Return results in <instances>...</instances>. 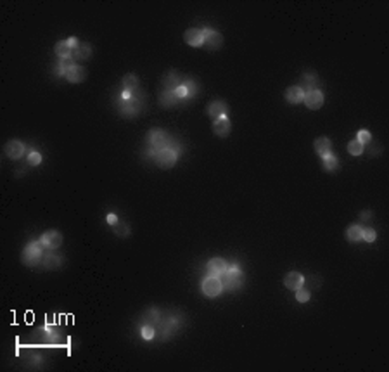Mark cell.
Here are the masks:
<instances>
[{
    "mask_svg": "<svg viewBox=\"0 0 389 372\" xmlns=\"http://www.w3.org/2000/svg\"><path fill=\"white\" fill-rule=\"evenodd\" d=\"M144 104V94L140 90H125L121 88L116 97V108H118L119 114L125 116V118H132V116H137L142 109Z\"/></svg>",
    "mask_w": 389,
    "mask_h": 372,
    "instance_id": "cell-1",
    "label": "cell"
},
{
    "mask_svg": "<svg viewBox=\"0 0 389 372\" xmlns=\"http://www.w3.org/2000/svg\"><path fill=\"white\" fill-rule=\"evenodd\" d=\"M177 144L178 141L173 139L168 132H165L163 128H152V130H149L147 137H145V156L152 159L156 156V152H159L161 149Z\"/></svg>",
    "mask_w": 389,
    "mask_h": 372,
    "instance_id": "cell-2",
    "label": "cell"
},
{
    "mask_svg": "<svg viewBox=\"0 0 389 372\" xmlns=\"http://www.w3.org/2000/svg\"><path fill=\"white\" fill-rule=\"evenodd\" d=\"M182 151H184V147H182V144L178 142L177 145H169V147H165L159 152H156V156L152 159H154L156 165H158L159 168L168 170V168H171L173 165L177 163L178 154H180Z\"/></svg>",
    "mask_w": 389,
    "mask_h": 372,
    "instance_id": "cell-3",
    "label": "cell"
},
{
    "mask_svg": "<svg viewBox=\"0 0 389 372\" xmlns=\"http://www.w3.org/2000/svg\"><path fill=\"white\" fill-rule=\"evenodd\" d=\"M43 246L40 241H31L26 244V248L23 250L21 253V261L26 265V267H36V265H40V261H42L43 258Z\"/></svg>",
    "mask_w": 389,
    "mask_h": 372,
    "instance_id": "cell-4",
    "label": "cell"
},
{
    "mask_svg": "<svg viewBox=\"0 0 389 372\" xmlns=\"http://www.w3.org/2000/svg\"><path fill=\"white\" fill-rule=\"evenodd\" d=\"M223 289H228V291H235V289H239L242 286V282H244V274H242L241 267L239 265H232V267L227 268V272H225L223 275Z\"/></svg>",
    "mask_w": 389,
    "mask_h": 372,
    "instance_id": "cell-5",
    "label": "cell"
},
{
    "mask_svg": "<svg viewBox=\"0 0 389 372\" xmlns=\"http://www.w3.org/2000/svg\"><path fill=\"white\" fill-rule=\"evenodd\" d=\"M201 287H202V293H204L208 298H216V296H220L222 291H223V282H222L220 277L208 275V277L202 281Z\"/></svg>",
    "mask_w": 389,
    "mask_h": 372,
    "instance_id": "cell-6",
    "label": "cell"
},
{
    "mask_svg": "<svg viewBox=\"0 0 389 372\" xmlns=\"http://www.w3.org/2000/svg\"><path fill=\"white\" fill-rule=\"evenodd\" d=\"M78 38L76 36H71V38L61 40L56 44V54H57L59 59H73V52L75 49L78 47Z\"/></svg>",
    "mask_w": 389,
    "mask_h": 372,
    "instance_id": "cell-7",
    "label": "cell"
},
{
    "mask_svg": "<svg viewBox=\"0 0 389 372\" xmlns=\"http://www.w3.org/2000/svg\"><path fill=\"white\" fill-rule=\"evenodd\" d=\"M38 241L42 242V246L45 248V250L54 251L62 244V234L59 230H47V232H43V234L40 235Z\"/></svg>",
    "mask_w": 389,
    "mask_h": 372,
    "instance_id": "cell-8",
    "label": "cell"
},
{
    "mask_svg": "<svg viewBox=\"0 0 389 372\" xmlns=\"http://www.w3.org/2000/svg\"><path fill=\"white\" fill-rule=\"evenodd\" d=\"M202 33H204V47H208L209 51H218L223 45V35L220 31L213 28H202Z\"/></svg>",
    "mask_w": 389,
    "mask_h": 372,
    "instance_id": "cell-9",
    "label": "cell"
},
{
    "mask_svg": "<svg viewBox=\"0 0 389 372\" xmlns=\"http://www.w3.org/2000/svg\"><path fill=\"white\" fill-rule=\"evenodd\" d=\"M324 94H322L320 88H315V90H308L305 92V99H303V102L306 104L308 109H311V111H317V109H320L322 106H324Z\"/></svg>",
    "mask_w": 389,
    "mask_h": 372,
    "instance_id": "cell-10",
    "label": "cell"
},
{
    "mask_svg": "<svg viewBox=\"0 0 389 372\" xmlns=\"http://www.w3.org/2000/svg\"><path fill=\"white\" fill-rule=\"evenodd\" d=\"M184 40L191 47H202L204 45V33L201 28H189L184 33Z\"/></svg>",
    "mask_w": 389,
    "mask_h": 372,
    "instance_id": "cell-11",
    "label": "cell"
},
{
    "mask_svg": "<svg viewBox=\"0 0 389 372\" xmlns=\"http://www.w3.org/2000/svg\"><path fill=\"white\" fill-rule=\"evenodd\" d=\"M206 268H208V275H213V277H222V275L227 272L228 265L223 258H211V260L208 261V265H206Z\"/></svg>",
    "mask_w": 389,
    "mask_h": 372,
    "instance_id": "cell-12",
    "label": "cell"
},
{
    "mask_svg": "<svg viewBox=\"0 0 389 372\" xmlns=\"http://www.w3.org/2000/svg\"><path fill=\"white\" fill-rule=\"evenodd\" d=\"M227 111H228V106L225 101H213L208 104V108H206V113H208L211 118H227Z\"/></svg>",
    "mask_w": 389,
    "mask_h": 372,
    "instance_id": "cell-13",
    "label": "cell"
},
{
    "mask_svg": "<svg viewBox=\"0 0 389 372\" xmlns=\"http://www.w3.org/2000/svg\"><path fill=\"white\" fill-rule=\"evenodd\" d=\"M25 144L21 141H9L7 144L4 145V152L9 159H19L23 158L25 154Z\"/></svg>",
    "mask_w": 389,
    "mask_h": 372,
    "instance_id": "cell-14",
    "label": "cell"
},
{
    "mask_svg": "<svg viewBox=\"0 0 389 372\" xmlns=\"http://www.w3.org/2000/svg\"><path fill=\"white\" fill-rule=\"evenodd\" d=\"M64 78L68 80L69 84H82V82H85V78H86V69L80 64H73L71 68L66 71Z\"/></svg>",
    "mask_w": 389,
    "mask_h": 372,
    "instance_id": "cell-15",
    "label": "cell"
},
{
    "mask_svg": "<svg viewBox=\"0 0 389 372\" xmlns=\"http://www.w3.org/2000/svg\"><path fill=\"white\" fill-rule=\"evenodd\" d=\"M184 76L180 75L178 71H175V69H171V71H168L165 75V78H163V85H165V90H175V88L178 87V85L184 84Z\"/></svg>",
    "mask_w": 389,
    "mask_h": 372,
    "instance_id": "cell-16",
    "label": "cell"
},
{
    "mask_svg": "<svg viewBox=\"0 0 389 372\" xmlns=\"http://www.w3.org/2000/svg\"><path fill=\"white\" fill-rule=\"evenodd\" d=\"M284 286L289 291H298L299 287L305 286V277H303V274H299V272H289L284 277Z\"/></svg>",
    "mask_w": 389,
    "mask_h": 372,
    "instance_id": "cell-17",
    "label": "cell"
},
{
    "mask_svg": "<svg viewBox=\"0 0 389 372\" xmlns=\"http://www.w3.org/2000/svg\"><path fill=\"white\" fill-rule=\"evenodd\" d=\"M40 265H42V268H45V270H57V268L62 265V258L59 257V255H56L51 251V253L43 255Z\"/></svg>",
    "mask_w": 389,
    "mask_h": 372,
    "instance_id": "cell-18",
    "label": "cell"
},
{
    "mask_svg": "<svg viewBox=\"0 0 389 372\" xmlns=\"http://www.w3.org/2000/svg\"><path fill=\"white\" fill-rule=\"evenodd\" d=\"M230 130H232V125L230 121H228V118H220V119H215V123H213V132H215V135H218V137L225 139L230 135Z\"/></svg>",
    "mask_w": 389,
    "mask_h": 372,
    "instance_id": "cell-19",
    "label": "cell"
},
{
    "mask_svg": "<svg viewBox=\"0 0 389 372\" xmlns=\"http://www.w3.org/2000/svg\"><path fill=\"white\" fill-rule=\"evenodd\" d=\"M299 87H301L305 92L315 90V88H318V76H317V73H313V71L303 73L301 84H299Z\"/></svg>",
    "mask_w": 389,
    "mask_h": 372,
    "instance_id": "cell-20",
    "label": "cell"
},
{
    "mask_svg": "<svg viewBox=\"0 0 389 372\" xmlns=\"http://www.w3.org/2000/svg\"><path fill=\"white\" fill-rule=\"evenodd\" d=\"M313 149H315V152H317L318 158H324L325 154L332 152V142H331V139H327V137H318V139H315Z\"/></svg>",
    "mask_w": 389,
    "mask_h": 372,
    "instance_id": "cell-21",
    "label": "cell"
},
{
    "mask_svg": "<svg viewBox=\"0 0 389 372\" xmlns=\"http://www.w3.org/2000/svg\"><path fill=\"white\" fill-rule=\"evenodd\" d=\"M303 99H305V90L299 85L285 88V101L289 104H299V102H303Z\"/></svg>",
    "mask_w": 389,
    "mask_h": 372,
    "instance_id": "cell-22",
    "label": "cell"
},
{
    "mask_svg": "<svg viewBox=\"0 0 389 372\" xmlns=\"http://www.w3.org/2000/svg\"><path fill=\"white\" fill-rule=\"evenodd\" d=\"M92 56V45L88 42H80L78 47L75 49L73 52V61L78 62V61H85Z\"/></svg>",
    "mask_w": 389,
    "mask_h": 372,
    "instance_id": "cell-23",
    "label": "cell"
},
{
    "mask_svg": "<svg viewBox=\"0 0 389 372\" xmlns=\"http://www.w3.org/2000/svg\"><path fill=\"white\" fill-rule=\"evenodd\" d=\"M180 102V99L173 94V90H163L159 94V104L161 108H175Z\"/></svg>",
    "mask_w": 389,
    "mask_h": 372,
    "instance_id": "cell-24",
    "label": "cell"
},
{
    "mask_svg": "<svg viewBox=\"0 0 389 372\" xmlns=\"http://www.w3.org/2000/svg\"><path fill=\"white\" fill-rule=\"evenodd\" d=\"M322 159V165H324V170L325 172H331V173H334V172H337L339 168V159L335 154H332V152H329V154H325Z\"/></svg>",
    "mask_w": 389,
    "mask_h": 372,
    "instance_id": "cell-25",
    "label": "cell"
},
{
    "mask_svg": "<svg viewBox=\"0 0 389 372\" xmlns=\"http://www.w3.org/2000/svg\"><path fill=\"white\" fill-rule=\"evenodd\" d=\"M361 230H363V227L358 224H353L350 225V227L346 229V239L351 242H358L361 241Z\"/></svg>",
    "mask_w": 389,
    "mask_h": 372,
    "instance_id": "cell-26",
    "label": "cell"
},
{
    "mask_svg": "<svg viewBox=\"0 0 389 372\" xmlns=\"http://www.w3.org/2000/svg\"><path fill=\"white\" fill-rule=\"evenodd\" d=\"M121 88L125 90H137L139 88V78L134 75V73H128V75L123 76L121 80Z\"/></svg>",
    "mask_w": 389,
    "mask_h": 372,
    "instance_id": "cell-27",
    "label": "cell"
},
{
    "mask_svg": "<svg viewBox=\"0 0 389 372\" xmlns=\"http://www.w3.org/2000/svg\"><path fill=\"white\" fill-rule=\"evenodd\" d=\"M73 64H76L73 59H59V62L56 64V69H54V73L57 76H64L66 75V71H68L69 68H71Z\"/></svg>",
    "mask_w": 389,
    "mask_h": 372,
    "instance_id": "cell-28",
    "label": "cell"
},
{
    "mask_svg": "<svg viewBox=\"0 0 389 372\" xmlns=\"http://www.w3.org/2000/svg\"><path fill=\"white\" fill-rule=\"evenodd\" d=\"M348 152H350L351 156H361L363 154V151H365V145L363 144H360V142L355 139V141H351V142H348Z\"/></svg>",
    "mask_w": 389,
    "mask_h": 372,
    "instance_id": "cell-29",
    "label": "cell"
},
{
    "mask_svg": "<svg viewBox=\"0 0 389 372\" xmlns=\"http://www.w3.org/2000/svg\"><path fill=\"white\" fill-rule=\"evenodd\" d=\"M184 85H185V87H187L189 101H191V99H194L195 95H197V92H199V85H197V82H195V80H192V78H185V80H184Z\"/></svg>",
    "mask_w": 389,
    "mask_h": 372,
    "instance_id": "cell-30",
    "label": "cell"
},
{
    "mask_svg": "<svg viewBox=\"0 0 389 372\" xmlns=\"http://www.w3.org/2000/svg\"><path fill=\"white\" fill-rule=\"evenodd\" d=\"M361 239H363L365 242H374L375 239H377V232L370 227H363V230H361Z\"/></svg>",
    "mask_w": 389,
    "mask_h": 372,
    "instance_id": "cell-31",
    "label": "cell"
},
{
    "mask_svg": "<svg viewBox=\"0 0 389 372\" xmlns=\"http://www.w3.org/2000/svg\"><path fill=\"white\" fill-rule=\"evenodd\" d=\"M294 293H296V300H298L299 303H306V301H310V291L305 289V286L299 287L298 291H294Z\"/></svg>",
    "mask_w": 389,
    "mask_h": 372,
    "instance_id": "cell-32",
    "label": "cell"
},
{
    "mask_svg": "<svg viewBox=\"0 0 389 372\" xmlns=\"http://www.w3.org/2000/svg\"><path fill=\"white\" fill-rule=\"evenodd\" d=\"M28 165L29 167H38L40 163H42V154L40 152H36V151H31V152H28Z\"/></svg>",
    "mask_w": 389,
    "mask_h": 372,
    "instance_id": "cell-33",
    "label": "cell"
},
{
    "mask_svg": "<svg viewBox=\"0 0 389 372\" xmlns=\"http://www.w3.org/2000/svg\"><path fill=\"white\" fill-rule=\"evenodd\" d=\"M154 334H156V331L152 325H142L140 327V336L144 338L145 341H151L152 338H154Z\"/></svg>",
    "mask_w": 389,
    "mask_h": 372,
    "instance_id": "cell-34",
    "label": "cell"
},
{
    "mask_svg": "<svg viewBox=\"0 0 389 372\" xmlns=\"http://www.w3.org/2000/svg\"><path fill=\"white\" fill-rule=\"evenodd\" d=\"M173 94L177 95V97L180 99V101H189V92H187V87H185L184 84L178 85V87L175 88V90H173Z\"/></svg>",
    "mask_w": 389,
    "mask_h": 372,
    "instance_id": "cell-35",
    "label": "cell"
},
{
    "mask_svg": "<svg viewBox=\"0 0 389 372\" xmlns=\"http://www.w3.org/2000/svg\"><path fill=\"white\" fill-rule=\"evenodd\" d=\"M357 141L360 142V144H368V142L372 141V135L368 130H358V135H357Z\"/></svg>",
    "mask_w": 389,
    "mask_h": 372,
    "instance_id": "cell-36",
    "label": "cell"
},
{
    "mask_svg": "<svg viewBox=\"0 0 389 372\" xmlns=\"http://www.w3.org/2000/svg\"><path fill=\"white\" fill-rule=\"evenodd\" d=\"M108 224L111 225V227H114V225H118V217H116L114 213H108Z\"/></svg>",
    "mask_w": 389,
    "mask_h": 372,
    "instance_id": "cell-37",
    "label": "cell"
},
{
    "mask_svg": "<svg viewBox=\"0 0 389 372\" xmlns=\"http://www.w3.org/2000/svg\"><path fill=\"white\" fill-rule=\"evenodd\" d=\"M370 215H372V213H370V211H368V210H367V211H361V213H360V218H361V220H368V218H370Z\"/></svg>",
    "mask_w": 389,
    "mask_h": 372,
    "instance_id": "cell-38",
    "label": "cell"
}]
</instances>
